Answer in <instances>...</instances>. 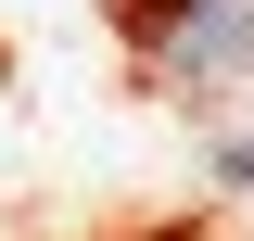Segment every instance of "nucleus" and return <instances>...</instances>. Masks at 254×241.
<instances>
[{
    "instance_id": "1",
    "label": "nucleus",
    "mask_w": 254,
    "mask_h": 241,
    "mask_svg": "<svg viewBox=\"0 0 254 241\" xmlns=\"http://www.w3.org/2000/svg\"><path fill=\"white\" fill-rule=\"evenodd\" d=\"M153 63L178 89H242L254 76V0H178L153 26Z\"/></svg>"
},
{
    "instance_id": "2",
    "label": "nucleus",
    "mask_w": 254,
    "mask_h": 241,
    "mask_svg": "<svg viewBox=\"0 0 254 241\" xmlns=\"http://www.w3.org/2000/svg\"><path fill=\"white\" fill-rule=\"evenodd\" d=\"M203 165H216V178H229V190H254V127H229V140H216V152H203Z\"/></svg>"
}]
</instances>
